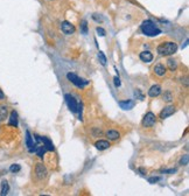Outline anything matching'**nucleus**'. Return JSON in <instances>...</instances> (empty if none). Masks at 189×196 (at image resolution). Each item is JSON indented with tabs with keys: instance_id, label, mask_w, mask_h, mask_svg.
Segmentation results:
<instances>
[{
	"instance_id": "nucleus-1",
	"label": "nucleus",
	"mask_w": 189,
	"mask_h": 196,
	"mask_svg": "<svg viewBox=\"0 0 189 196\" xmlns=\"http://www.w3.org/2000/svg\"><path fill=\"white\" fill-rule=\"evenodd\" d=\"M140 29L146 36H157L161 33V30L154 25L152 20H145L140 26Z\"/></svg>"
},
{
	"instance_id": "nucleus-2",
	"label": "nucleus",
	"mask_w": 189,
	"mask_h": 196,
	"mask_svg": "<svg viewBox=\"0 0 189 196\" xmlns=\"http://www.w3.org/2000/svg\"><path fill=\"white\" fill-rule=\"evenodd\" d=\"M158 53L162 56H169V55H173L174 53H176L177 50V45L175 42H164V43H160L157 48Z\"/></svg>"
},
{
	"instance_id": "nucleus-3",
	"label": "nucleus",
	"mask_w": 189,
	"mask_h": 196,
	"mask_svg": "<svg viewBox=\"0 0 189 196\" xmlns=\"http://www.w3.org/2000/svg\"><path fill=\"white\" fill-rule=\"evenodd\" d=\"M67 78H68L73 84H75L77 88H81V89H83L84 86H86V85L89 84V81L78 77V76L76 75V74H74V73H68V74H67Z\"/></svg>"
},
{
	"instance_id": "nucleus-4",
	"label": "nucleus",
	"mask_w": 189,
	"mask_h": 196,
	"mask_svg": "<svg viewBox=\"0 0 189 196\" xmlns=\"http://www.w3.org/2000/svg\"><path fill=\"white\" fill-rule=\"evenodd\" d=\"M64 98H66V103H67V105H68L69 110L71 111V112L76 113L79 109H81V106L77 104V102H76V99L71 95H69V93H67L66 96H64Z\"/></svg>"
},
{
	"instance_id": "nucleus-5",
	"label": "nucleus",
	"mask_w": 189,
	"mask_h": 196,
	"mask_svg": "<svg viewBox=\"0 0 189 196\" xmlns=\"http://www.w3.org/2000/svg\"><path fill=\"white\" fill-rule=\"evenodd\" d=\"M155 121H157L155 114L153 112H147L146 116L144 117V119H143V126H145V127H151V126H153L155 124Z\"/></svg>"
},
{
	"instance_id": "nucleus-6",
	"label": "nucleus",
	"mask_w": 189,
	"mask_h": 196,
	"mask_svg": "<svg viewBox=\"0 0 189 196\" xmlns=\"http://www.w3.org/2000/svg\"><path fill=\"white\" fill-rule=\"evenodd\" d=\"M35 174H36V176H38L40 180H43L46 176H47V168L43 164H41V162H39L36 164V166H35Z\"/></svg>"
},
{
	"instance_id": "nucleus-7",
	"label": "nucleus",
	"mask_w": 189,
	"mask_h": 196,
	"mask_svg": "<svg viewBox=\"0 0 189 196\" xmlns=\"http://www.w3.org/2000/svg\"><path fill=\"white\" fill-rule=\"evenodd\" d=\"M61 29H62V32L64 34L71 35V34L75 33V26L71 22H69V21H63V22L61 23Z\"/></svg>"
},
{
	"instance_id": "nucleus-8",
	"label": "nucleus",
	"mask_w": 189,
	"mask_h": 196,
	"mask_svg": "<svg viewBox=\"0 0 189 196\" xmlns=\"http://www.w3.org/2000/svg\"><path fill=\"white\" fill-rule=\"evenodd\" d=\"M174 112H175L174 106H167V107H165V109L160 112V118H161V119L168 118V117H170L172 114H174Z\"/></svg>"
},
{
	"instance_id": "nucleus-9",
	"label": "nucleus",
	"mask_w": 189,
	"mask_h": 196,
	"mask_svg": "<svg viewBox=\"0 0 189 196\" xmlns=\"http://www.w3.org/2000/svg\"><path fill=\"white\" fill-rule=\"evenodd\" d=\"M153 70H154V74L157 76H159V77H162V76H165V74H166V68H165V66L161 64V63H158V64L153 68Z\"/></svg>"
},
{
	"instance_id": "nucleus-10",
	"label": "nucleus",
	"mask_w": 189,
	"mask_h": 196,
	"mask_svg": "<svg viewBox=\"0 0 189 196\" xmlns=\"http://www.w3.org/2000/svg\"><path fill=\"white\" fill-rule=\"evenodd\" d=\"M160 93H161V86L160 85H153L151 89L148 90V96L152 98L158 97Z\"/></svg>"
},
{
	"instance_id": "nucleus-11",
	"label": "nucleus",
	"mask_w": 189,
	"mask_h": 196,
	"mask_svg": "<svg viewBox=\"0 0 189 196\" xmlns=\"http://www.w3.org/2000/svg\"><path fill=\"white\" fill-rule=\"evenodd\" d=\"M119 106H120L121 109H124V110H131V109H133L134 107V102L133 100H120L119 102Z\"/></svg>"
},
{
	"instance_id": "nucleus-12",
	"label": "nucleus",
	"mask_w": 189,
	"mask_h": 196,
	"mask_svg": "<svg viewBox=\"0 0 189 196\" xmlns=\"http://www.w3.org/2000/svg\"><path fill=\"white\" fill-rule=\"evenodd\" d=\"M95 146L99 151H104V150H107L110 147V143L107 140H98V141H96Z\"/></svg>"
},
{
	"instance_id": "nucleus-13",
	"label": "nucleus",
	"mask_w": 189,
	"mask_h": 196,
	"mask_svg": "<svg viewBox=\"0 0 189 196\" xmlns=\"http://www.w3.org/2000/svg\"><path fill=\"white\" fill-rule=\"evenodd\" d=\"M139 57H140V60L143 61V62L148 63V62H152V60H153V54L151 52H141L140 55H139Z\"/></svg>"
},
{
	"instance_id": "nucleus-14",
	"label": "nucleus",
	"mask_w": 189,
	"mask_h": 196,
	"mask_svg": "<svg viewBox=\"0 0 189 196\" xmlns=\"http://www.w3.org/2000/svg\"><path fill=\"white\" fill-rule=\"evenodd\" d=\"M119 132L118 131H116V130H109L107 132H106V137L110 139V140H117L118 138H119Z\"/></svg>"
},
{
	"instance_id": "nucleus-15",
	"label": "nucleus",
	"mask_w": 189,
	"mask_h": 196,
	"mask_svg": "<svg viewBox=\"0 0 189 196\" xmlns=\"http://www.w3.org/2000/svg\"><path fill=\"white\" fill-rule=\"evenodd\" d=\"M40 140L42 141V143L45 144L43 146H45V148L47 151H50L53 152L54 151V146H53V143L49 140V139H47V138H40Z\"/></svg>"
},
{
	"instance_id": "nucleus-16",
	"label": "nucleus",
	"mask_w": 189,
	"mask_h": 196,
	"mask_svg": "<svg viewBox=\"0 0 189 196\" xmlns=\"http://www.w3.org/2000/svg\"><path fill=\"white\" fill-rule=\"evenodd\" d=\"M9 125L16 127L18 126V113L16 111H12L11 112V116H9Z\"/></svg>"
},
{
	"instance_id": "nucleus-17",
	"label": "nucleus",
	"mask_w": 189,
	"mask_h": 196,
	"mask_svg": "<svg viewBox=\"0 0 189 196\" xmlns=\"http://www.w3.org/2000/svg\"><path fill=\"white\" fill-rule=\"evenodd\" d=\"M9 190V186H8V182L6 180L1 182V190H0V195H6Z\"/></svg>"
},
{
	"instance_id": "nucleus-18",
	"label": "nucleus",
	"mask_w": 189,
	"mask_h": 196,
	"mask_svg": "<svg viewBox=\"0 0 189 196\" xmlns=\"http://www.w3.org/2000/svg\"><path fill=\"white\" fill-rule=\"evenodd\" d=\"M7 114H8V111H7V106L5 105H0V119H6L7 118Z\"/></svg>"
},
{
	"instance_id": "nucleus-19",
	"label": "nucleus",
	"mask_w": 189,
	"mask_h": 196,
	"mask_svg": "<svg viewBox=\"0 0 189 196\" xmlns=\"http://www.w3.org/2000/svg\"><path fill=\"white\" fill-rule=\"evenodd\" d=\"M167 66H168V68L170 69L172 71H174L175 69L177 68V63H176V61L173 60V59H169V60L167 61Z\"/></svg>"
},
{
	"instance_id": "nucleus-20",
	"label": "nucleus",
	"mask_w": 189,
	"mask_h": 196,
	"mask_svg": "<svg viewBox=\"0 0 189 196\" xmlns=\"http://www.w3.org/2000/svg\"><path fill=\"white\" fill-rule=\"evenodd\" d=\"M26 144H27V147H28L29 150L34 146V144H33V141H32V137H30L29 131H27V132H26Z\"/></svg>"
},
{
	"instance_id": "nucleus-21",
	"label": "nucleus",
	"mask_w": 189,
	"mask_h": 196,
	"mask_svg": "<svg viewBox=\"0 0 189 196\" xmlns=\"http://www.w3.org/2000/svg\"><path fill=\"white\" fill-rule=\"evenodd\" d=\"M20 169H21V167L20 165H12V166L9 167V171L12 172V173H18V172H20Z\"/></svg>"
},
{
	"instance_id": "nucleus-22",
	"label": "nucleus",
	"mask_w": 189,
	"mask_h": 196,
	"mask_svg": "<svg viewBox=\"0 0 189 196\" xmlns=\"http://www.w3.org/2000/svg\"><path fill=\"white\" fill-rule=\"evenodd\" d=\"M81 30H82V33H83V34H86V33H88V22H86L85 20H83V21H82V25H81Z\"/></svg>"
},
{
	"instance_id": "nucleus-23",
	"label": "nucleus",
	"mask_w": 189,
	"mask_h": 196,
	"mask_svg": "<svg viewBox=\"0 0 189 196\" xmlns=\"http://www.w3.org/2000/svg\"><path fill=\"white\" fill-rule=\"evenodd\" d=\"M98 57H99V61H100V63H102L103 66H105V64H106V57H105V55L103 54V52H99V53H98Z\"/></svg>"
},
{
	"instance_id": "nucleus-24",
	"label": "nucleus",
	"mask_w": 189,
	"mask_h": 196,
	"mask_svg": "<svg viewBox=\"0 0 189 196\" xmlns=\"http://www.w3.org/2000/svg\"><path fill=\"white\" fill-rule=\"evenodd\" d=\"M173 99V96H172V93L170 92H166L165 95H164V100H166V102H170Z\"/></svg>"
},
{
	"instance_id": "nucleus-25",
	"label": "nucleus",
	"mask_w": 189,
	"mask_h": 196,
	"mask_svg": "<svg viewBox=\"0 0 189 196\" xmlns=\"http://www.w3.org/2000/svg\"><path fill=\"white\" fill-rule=\"evenodd\" d=\"M180 165H182V166L188 165V155H183V158L180 160Z\"/></svg>"
},
{
	"instance_id": "nucleus-26",
	"label": "nucleus",
	"mask_w": 189,
	"mask_h": 196,
	"mask_svg": "<svg viewBox=\"0 0 189 196\" xmlns=\"http://www.w3.org/2000/svg\"><path fill=\"white\" fill-rule=\"evenodd\" d=\"M97 33H98V35H100V36H105L106 34L105 29H103L102 27H97Z\"/></svg>"
},
{
	"instance_id": "nucleus-27",
	"label": "nucleus",
	"mask_w": 189,
	"mask_h": 196,
	"mask_svg": "<svg viewBox=\"0 0 189 196\" xmlns=\"http://www.w3.org/2000/svg\"><path fill=\"white\" fill-rule=\"evenodd\" d=\"M113 81H114V85H116V86H119V85H120V79H119V77H118V76H116V77H114Z\"/></svg>"
},
{
	"instance_id": "nucleus-28",
	"label": "nucleus",
	"mask_w": 189,
	"mask_h": 196,
	"mask_svg": "<svg viewBox=\"0 0 189 196\" xmlns=\"http://www.w3.org/2000/svg\"><path fill=\"white\" fill-rule=\"evenodd\" d=\"M160 177H151V179H148V181L151 182V183H154V182L159 181Z\"/></svg>"
},
{
	"instance_id": "nucleus-29",
	"label": "nucleus",
	"mask_w": 189,
	"mask_h": 196,
	"mask_svg": "<svg viewBox=\"0 0 189 196\" xmlns=\"http://www.w3.org/2000/svg\"><path fill=\"white\" fill-rule=\"evenodd\" d=\"M4 99H5V95H4L2 90L0 89V100H4Z\"/></svg>"
}]
</instances>
